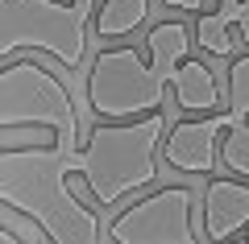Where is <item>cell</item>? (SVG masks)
I'll use <instances>...</instances> for the list:
<instances>
[{
    "label": "cell",
    "instance_id": "obj_1",
    "mask_svg": "<svg viewBox=\"0 0 249 244\" xmlns=\"http://www.w3.org/2000/svg\"><path fill=\"white\" fill-rule=\"evenodd\" d=\"M67 149H0V203L34 219L50 244H100V219L67 186Z\"/></svg>",
    "mask_w": 249,
    "mask_h": 244
},
{
    "label": "cell",
    "instance_id": "obj_6",
    "mask_svg": "<svg viewBox=\"0 0 249 244\" xmlns=\"http://www.w3.org/2000/svg\"><path fill=\"white\" fill-rule=\"evenodd\" d=\"M191 207H196V195L187 186H166V191L124 207L112 219L108 236L116 244H199L196 228H191Z\"/></svg>",
    "mask_w": 249,
    "mask_h": 244
},
{
    "label": "cell",
    "instance_id": "obj_13",
    "mask_svg": "<svg viewBox=\"0 0 249 244\" xmlns=\"http://www.w3.org/2000/svg\"><path fill=\"white\" fill-rule=\"evenodd\" d=\"M220 157H224V166H229L232 174L249 178V124H245V120H241L237 129H229V132H224Z\"/></svg>",
    "mask_w": 249,
    "mask_h": 244
},
{
    "label": "cell",
    "instance_id": "obj_10",
    "mask_svg": "<svg viewBox=\"0 0 249 244\" xmlns=\"http://www.w3.org/2000/svg\"><path fill=\"white\" fill-rule=\"evenodd\" d=\"M187 50H191V29L183 21H162L150 29V58L158 62V70L170 75V83H175L178 66L187 62Z\"/></svg>",
    "mask_w": 249,
    "mask_h": 244
},
{
    "label": "cell",
    "instance_id": "obj_12",
    "mask_svg": "<svg viewBox=\"0 0 249 244\" xmlns=\"http://www.w3.org/2000/svg\"><path fill=\"white\" fill-rule=\"evenodd\" d=\"M196 42L204 46L208 54H232V21L224 17V13H199V21H196Z\"/></svg>",
    "mask_w": 249,
    "mask_h": 244
},
{
    "label": "cell",
    "instance_id": "obj_14",
    "mask_svg": "<svg viewBox=\"0 0 249 244\" xmlns=\"http://www.w3.org/2000/svg\"><path fill=\"white\" fill-rule=\"evenodd\" d=\"M229 104L241 120L249 116V58H237L229 70Z\"/></svg>",
    "mask_w": 249,
    "mask_h": 244
},
{
    "label": "cell",
    "instance_id": "obj_11",
    "mask_svg": "<svg viewBox=\"0 0 249 244\" xmlns=\"http://www.w3.org/2000/svg\"><path fill=\"white\" fill-rule=\"evenodd\" d=\"M150 17V0H100L96 33L100 37H124Z\"/></svg>",
    "mask_w": 249,
    "mask_h": 244
},
{
    "label": "cell",
    "instance_id": "obj_3",
    "mask_svg": "<svg viewBox=\"0 0 249 244\" xmlns=\"http://www.w3.org/2000/svg\"><path fill=\"white\" fill-rule=\"evenodd\" d=\"M54 129L67 153H75L79 112L62 79L37 62H4L0 66V129Z\"/></svg>",
    "mask_w": 249,
    "mask_h": 244
},
{
    "label": "cell",
    "instance_id": "obj_17",
    "mask_svg": "<svg viewBox=\"0 0 249 244\" xmlns=\"http://www.w3.org/2000/svg\"><path fill=\"white\" fill-rule=\"evenodd\" d=\"M0 244H25V240H21L17 232H9V224H4V228H0Z\"/></svg>",
    "mask_w": 249,
    "mask_h": 244
},
{
    "label": "cell",
    "instance_id": "obj_7",
    "mask_svg": "<svg viewBox=\"0 0 249 244\" xmlns=\"http://www.w3.org/2000/svg\"><path fill=\"white\" fill-rule=\"evenodd\" d=\"M241 116L237 112H224V116H204V120H183L170 129L166 145V162L183 174H212L216 166V145H224V132L237 129Z\"/></svg>",
    "mask_w": 249,
    "mask_h": 244
},
{
    "label": "cell",
    "instance_id": "obj_15",
    "mask_svg": "<svg viewBox=\"0 0 249 244\" xmlns=\"http://www.w3.org/2000/svg\"><path fill=\"white\" fill-rule=\"evenodd\" d=\"M220 13H224V9H220ZM224 17H229L232 25L241 29V37H245V46H249V0H241L237 9H229V13H224Z\"/></svg>",
    "mask_w": 249,
    "mask_h": 244
},
{
    "label": "cell",
    "instance_id": "obj_19",
    "mask_svg": "<svg viewBox=\"0 0 249 244\" xmlns=\"http://www.w3.org/2000/svg\"><path fill=\"white\" fill-rule=\"evenodd\" d=\"M216 4H220V9H224V13H229V9H237L241 0H216Z\"/></svg>",
    "mask_w": 249,
    "mask_h": 244
},
{
    "label": "cell",
    "instance_id": "obj_20",
    "mask_svg": "<svg viewBox=\"0 0 249 244\" xmlns=\"http://www.w3.org/2000/svg\"><path fill=\"white\" fill-rule=\"evenodd\" d=\"M229 244H249V240H229Z\"/></svg>",
    "mask_w": 249,
    "mask_h": 244
},
{
    "label": "cell",
    "instance_id": "obj_4",
    "mask_svg": "<svg viewBox=\"0 0 249 244\" xmlns=\"http://www.w3.org/2000/svg\"><path fill=\"white\" fill-rule=\"evenodd\" d=\"M88 46V17L58 0H0V58L17 50H46L62 66H79Z\"/></svg>",
    "mask_w": 249,
    "mask_h": 244
},
{
    "label": "cell",
    "instance_id": "obj_8",
    "mask_svg": "<svg viewBox=\"0 0 249 244\" xmlns=\"http://www.w3.org/2000/svg\"><path fill=\"white\" fill-rule=\"evenodd\" d=\"M249 228V186L232 178H212L204 195V232L208 240L229 244L232 236Z\"/></svg>",
    "mask_w": 249,
    "mask_h": 244
},
{
    "label": "cell",
    "instance_id": "obj_16",
    "mask_svg": "<svg viewBox=\"0 0 249 244\" xmlns=\"http://www.w3.org/2000/svg\"><path fill=\"white\" fill-rule=\"evenodd\" d=\"M166 4H170V9H191V13L204 9V0H166Z\"/></svg>",
    "mask_w": 249,
    "mask_h": 244
},
{
    "label": "cell",
    "instance_id": "obj_5",
    "mask_svg": "<svg viewBox=\"0 0 249 244\" xmlns=\"http://www.w3.org/2000/svg\"><path fill=\"white\" fill-rule=\"evenodd\" d=\"M170 75L158 70V62H142L133 46H108L100 50L96 66L88 75V104L104 120H124V116L158 112L166 99Z\"/></svg>",
    "mask_w": 249,
    "mask_h": 244
},
{
    "label": "cell",
    "instance_id": "obj_9",
    "mask_svg": "<svg viewBox=\"0 0 249 244\" xmlns=\"http://www.w3.org/2000/svg\"><path fill=\"white\" fill-rule=\"evenodd\" d=\"M175 99L183 112H212L220 91H216V75L208 70V62L187 58L175 75Z\"/></svg>",
    "mask_w": 249,
    "mask_h": 244
},
{
    "label": "cell",
    "instance_id": "obj_18",
    "mask_svg": "<svg viewBox=\"0 0 249 244\" xmlns=\"http://www.w3.org/2000/svg\"><path fill=\"white\" fill-rule=\"evenodd\" d=\"M71 4L83 13V17H91V9H96V0H71Z\"/></svg>",
    "mask_w": 249,
    "mask_h": 244
},
{
    "label": "cell",
    "instance_id": "obj_2",
    "mask_svg": "<svg viewBox=\"0 0 249 244\" xmlns=\"http://www.w3.org/2000/svg\"><path fill=\"white\" fill-rule=\"evenodd\" d=\"M166 132L162 112H150L145 120L129 124H100L91 129L88 145L67 153L75 174H83L96 203L112 207L129 191H142L158 178V141Z\"/></svg>",
    "mask_w": 249,
    "mask_h": 244
}]
</instances>
